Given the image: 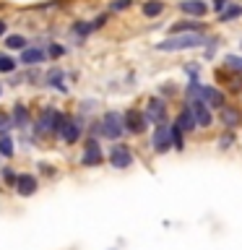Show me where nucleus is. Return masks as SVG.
I'll list each match as a JSON object with an SVG mask.
<instances>
[{
    "label": "nucleus",
    "instance_id": "obj_15",
    "mask_svg": "<svg viewBox=\"0 0 242 250\" xmlns=\"http://www.w3.org/2000/svg\"><path fill=\"white\" fill-rule=\"evenodd\" d=\"M44 60V52L42 50H34V47H29V50L21 52V62L23 65H37V62Z\"/></svg>",
    "mask_w": 242,
    "mask_h": 250
},
{
    "label": "nucleus",
    "instance_id": "obj_12",
    "mask_svg": "<svg viewBox=\"0 0 242 250\" xmlns=\"http://www.w3.org/2000/svg\"><path fill=\"white\" fill-rule=\"evenodd\" d=\"M240 120H242L240 109H234V107H222V123L226 125V128H237Z\"/></svg>",
    "mask_w": 242,
    "mask_h": 250
},
{
    "label": "nucleus",
    "instance_id": "obj_21",
    "mask_svg": "<svg viewBox=\"0 0 242 250\" xmlns=\"http://www.w3.org/2000/svg\"><path fill=\"white\" fill-rule=\"evenodd\" d=\"M169 141H175V148H180V151L185 148V144H182V130H177L175 125L169 128Z\"/></svg>",
    "mask_w": 242,
    "mask_h": 250
},
{
    "label": "nucleus",
    "instance_id": "obj_19",
    "mask_svg": "<svg viewBox=\"0 0 242 250\" xmlns=\"http://www.w3.org/2000/svg\"><path fill=\"white\" fill-rule=\"evenodd\" d=\"M161 11H164V5L159 3V0H148V3L143 5V13L146 16H159Z\"/></svg>",
    "mask_w": 242,
    "mask_h": 250
},
{
    "label": "nucleus",
    "instance_id": "obj_3",
    "mask_svg": "<svg viewBox=\"0 0 242 250\" xmlns=\"http://www.w3.org/2000/svg\"><path fill=\"white\" fill-rule=\"evenodd\" d=\"M206 107H216V109H222L226 107V99H224V94L214 89V86H201V97H198Z\"/></svg>",
    "mask_w": 242,
    "mask_h": 250
},
{
    "label": "nucleus",
    "instance_id": "obj_20",
    "mask_svg": "<svg viewBox=\"0 0 242 250\" xmlns=\"http://www.w3.org/2000/svg\"><path fill=\"white\" fill-rule=\"evenodd\" d=\"M16 68V60L8 58V55H0V73H13Z\"/></svg>",
    "mask_w": 242,
    "mask_h": 250
},
{
    "label": "nucleus",
    "instance_id": "obj_18",
    "mask_svg": "<svg viewBox=\"0 0 242 250\" xmlns=\"http://www.w3.org/2000/svg\"><path fill=\"white\" fill-rule=\"evenodd\" d=\"M5 44L11 47V50H26V39L19 37V34H11V37L5 39Z\"/></svg>",
    "mask_w": 242,
    "mask_h": 250
},
{
    "label": "nucleus",
    "instance_id": "obj_9",
    "mask_svg": "<svg viewBox=\"0 0 242 250\" xmlns=\"http://www.w3.org/2000/svg\"><path fill=\"white\" fill-rule=\"evenodd\" d=\"M101 159H104V156H101L99 144L97 141H89V144H86V151H83V164L86 167H97V164H101Z\"/></svg>",
    "mask_w": 242,
    "mask_h": 250
},
{
    "label": "nucleus",
    "instance_id": "obj_11",
    "mask_svg": "<svg viewBox=\"0 0 242 250\" xmlns=\"http://www.w3.org/2000/svg\"><path fill=\"white\" fill-rule=\"evenodd\" d=\"M180 8H182V13H187V16H206V11H208V5L203 3V0H182L180 3Z\"/></svg>",
    "mask_w": 242,
    "mask_h": 250
},
{
    "label": "nucleus",
    "instance_id": "obj_8",
    "mask_svg": "<svg viewBox=\"0 0 242 250\" xmlns=\"http://www.w3.org/2000/svg\"><path fill=\"white\" fill-rule=\"evenodd\" d=\"M143 117H146V123L148 120H151V123H164V117H167V104H164L161 99H151Z\"/></svg>",
    "mask_w": 242,
    "mask_h": 250
},
{
    "label": "nucleus",
    "instance_id": "obj_32",
    "mask_svg": "<svg viewBox=\"0 0 242 250\" xmlns=\"http://www.w3.org/2000/svg\"><path fill=\"white\" fill-rule=\"evenodd\" d=\"M5 34V21H0V37Z\"/></svg>",
    "mask_w": 242,
    "mask_h": 250
},
{
    "label": "nucleus",
    "instance_id": "obj_4",
    "mask_svg": "<svg viewBox=\"0 0 242 250\" xmlns=\"http://www.w3.org/2000/svg\"><path fill=\"white\" fill-rule=\"evenodd\" d=\"M146 117H143V112H138V109H128L125 112V125H122V130H130V133H143L146 130Z\"/></svg>",
    "mask_w": 242,
    "mask_h": 250
},
{
    "label": "nucleus",
    "instance_id": "obj_26",
    "mask_svg": "<svg viewBox=\"0 0 242 250\" xmlns=\"http://www.w3.org/2000/svg\"><path fill=\"white\" fill-rule=\"evenodd\" d=\"M219 144H222V148H229V146L234 144V136H232V133H226V136H222V141H219Z\"/></svg>",
    "mask_w": 242,
    "mask_h": 250
},
{
    "label": "nucleus",
    "instance_id": "obj_2",
    "mask_svg": "<svg viewBox=\"0 0 242 250\" xmlns=\"http://www.w3.org/2000/svg\"><path fill=\"white\" fill-rule=\"evenodd\" d=\"M187 109H190V115H193L195 125H201V128L211 125V109L203 104L201 99H190V102H187Z\"/></svg>",
    "mask_w": 242,
    "mask_h": 250
},
{
    "label": "nucleus",
    "instance_id": "obj_13",
    "mask_svg": "<svg viewBox=\"0 0 242 250\" xmlns=\"http://www.w3.org/2000/svg\"><path fill=\"white\" fill-rule=\"evenodd\" d=\"M60 133H62V138H65L68 144H76L78 136H81V128H78L73 120H65V123H62V128H60Z\"/></svg>",
    "mask_w": 242,
    "mask_h": 250
},
{
    "label": "nucleus",
    "instance_id": "obj_22",
    "mask_svg": "<svg viewBox=\"0 0 242 250\" xmlns=\"http://www.w3.org/2000/svg\"><path fill=\"white\" fill-rule=\"evenodd\" d=\"M0 154H3V156H13V141L8 136H0Z\"/></svg>",
    "mask_w": 242,
    "mask_h": 250
},
{
    "label": "nucleus",
    "instance_id": "obj_1",
    "mask_svg": "<svg viewBox=\"0 0 242 250\" xmlns=\"http://www.w3.org/2000/svg\"><path fill=\"white\" fill-rule=\"evenodd\" d=\"M203 39L201 34H175L169 39H164V42L156 44V50L161 52H177V50H195V47H203Z\"/></svg>",
    "mask_w": 242,
    "mask_h": 250
},
{
    "label": "nucleus",
    "instance_id": "obj_16",
    "mask_svg": "<svg viewBox=\"0 0 242 250\" xmlns=\"http://www.w3.org/2000/svg\"><path fill=\"white\" fill-rule=\"evenodd\" d=\"M26 120H29V109L23 107V104H16V107H13L11 123H13V125H19V128H23V125H26Z\"/></svg>",
    "mask_w": 242,
    "mask_h": 250
},
{
    "label": "nucleus",
    "instance_id": "obj_31",
    "mask_svg": "<svg viewBox=\"0 0 242 250\" xmlns=\"http://www.w3.org/2000/svg\"><path fill=\"white\" fill-rule=\"evenodd\" d=\"M226 3H229V0H214V8H216V11H222Z\"/></svg>",
    "mask_w": 242,
    "mask_h": 250
},
{
    "label": "nucleus",
    "instance_id": "obj_25",
    "mask_svg": "<svg viewBox=\"0 0 242 250\" xmlns=\"http://www.w3.org/2000/svg\"><path fill=\"white\" fill-rule=\"evenodd\" d=\"M60 78H62V73H60V70H52V73L47 76V83H52V86H60ZM60 89H62V86H60Z\"/></svg>",
    "mask_w": 242,
    "mask_h": 250
},
{
    "label": "nucleus",
    "instance_id": "obj_17",
    "mask_svg": "<svg viewBox=\"0 0 242 250\" xmlns=\"http://www.w3.org/2000/svg\"><path fill=\"white\" fill-rule=\"evenodd\" d=\"M240 16H242V5L232 3L226 11H222V16H219V19H222V21H234V19H240Z\"/></svg>",
    "mask_w": 242,
    "mask_h": 250
},
{
    "label": "nucleus",
    "instance_id": "obj_10",
    "mask_svg": "<svg viewBox=\"0 0 242 250\" xmlns=\"http://www.w3.org/2000/svg\"><path fill=\"white\" fill-rule=\"evenodd\" d=\"M16 190H19V195H34L37 193V177L34 175H19L16 177Z\"/></svg>",
    "mask_w": 242,
    "mask_h": 250
},
{
    "label": "nucleus",
    "instance_id": "obj_5",
    "mask_svg": "<svg viewBox=\"0 0 242 250\" xmlns=\"http://www.w3.org/2000/svg\"><path fill=\"white\" fill-rule=\"evenodd\" d=\"M109 162H112V167H117V169H125V167H130V164H133L130 148H128V146H122V144L112 146V151H109Z\"/></svg>",
    "mask_w": 242,
    "mask_h": 250
},
{
    "label": "nucleus",
    "instance_id": "obj_14",
    "mask_svg": "<svg viewBox=\"0 0 242 250\" xmlns=\"http://www.w3.org/2000/svg\"><path fill=\"white\" fill-rule=\"evenodd\" d=\"M175 128H177V130H193V128H195V120H193V115H190V109H187V107L177 115Z\"/></svg>",
    "mask_w": 242,
    "mask_h": 250
},
{
    "label": "nucleus",
    "instance_id": "obj_23",
    "mask_svg": "<svg viewBox=\"0 0 242 250\" xmlns=\"http://www.w3.org/2000/svg\"><path fill=\"white\" fill-rule=\"evenodd\" d=\"M226 68H232V70H242V58H237V55H226Z\"/></svg>",
    "mask_w": 242,
    "mask_h": 250
},
{
    "label": "nucleus",
    "instance_id": "obj_6",
    "mask_svg": "<svg viewBox=\"0 0 242 250\" xmlns=\"http://www.w3.org/2000/svg\"><path fill=\"white\" fill-rule=\"evenodd\" d=\"M101 133H104L107 138H120L122 123H120V117H117L115 112H107L104 117H101Z\"/></svg>",
    "mask_w": 242,
    "mask_h": 250
},
{
    "label": "nucleus",
    "instance_id": "obj_7",
    "mask_svg": "<svg viewBox=\"0 0 242 250\" xmlns=\"http://www.w3.org/2000/svg\"><path fill=\"white\" fill-rule=\"evenodd\" d=\"M169 146H172V141H169V125L159 123V125H156V130H154V148L159 154H164V151H169Z\"/></svg>",
    "mask_w": 242,
    "mask_h": 250
},
{
    "label": "nucleus",
    "instance_id": "obj_30",
    "mask_svg": "<svg viewBox=\"0 0 242 250\" xmlns=\"http://www.w3.org/2000/svg\"><path fill=\"white\" fill-rule=\"evenodd\" d=\"M50 52L55 55V58H60V55H62V47H60V44H52V47H50Z\"/></svg>",
    "mask_w": 242,
    "mask_h": 250
},
{
    "label": "nucleus",
    "instance_id": "obj_24",
    "mask_svg": "<svg viewBox=\"0 0 242 250\" xmlns=\"http://www.w3.org/2000/svg\"><path fill=\"white\" fill-rule=\"evenodd\" d=\"M8 128H13V123H11V115H5V112H0V136H5Z\"/></svg>",
    "mask_w": 242,
    "mask_h": 250
},
{
    "label": "nucleus",
    "instance_id": "obj_28",
    "mask_svg": "<svg viewBox=\"0 0 242 250\" xmlns=\"http://www.w3.org/2000/svg\"><path fill=\"white\" fill-rule=\"evenodd\" d=\"M76 31H78V34H89L91 26H89V23H76Z\"/></svg>",
    "mask_w": 242,
    "mask_h": 250
},
{
    "label": "nucleus",
    "instance_id": "obj_27",
    "mask_svg": "<svg viewBox=\"0 0 242 250\" xmlns=\"http://www.w3.org/2000/svg\"><path fill=\"white\" fill-rule=\"evenodd\" d=\"M3 180H5V183H13V185H16V175H13V172L8 169V167L3 169Z\"/></svg>",
    "mask_w": 242,
    "mask_h": 250
},
{
    "label": "nucleus",
    "instance_id": "obj_29",
    "mask_svg": "<svg viewBox=\"0 0 242 250\" xmlns=\"http://www.w3.org/2000/svg\"><path fill=\"white\" fill-rule=\"evenodd\" d=\"M130 3H133V0H117V3H115L112 8H115V11H122V8H128Z\"/></svg>",
    "mask_w": 242,
    "mask_h": 250
}]
</instances>
